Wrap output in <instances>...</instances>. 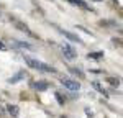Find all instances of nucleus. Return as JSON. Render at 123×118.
I'll return each instance as SVG.
<instances>
[{"mask_svg": "<svg viewBox=\"0 0 123 118\" xmlns=\"http://www.w3.org/2000/svg\"><path fill=\"white\" fill-rule=\"evenodd\" d=\"M23 59H25V62H26L31 69H38V71H44V72H51V74L56 72L54 67L48 66V64L41 62V61H38V59H33V58H30V56H23Z\"/></svg>", "mask_w": 123, "mask_h": 118, "instance_id": "obj_1", "label": "nucleus"}, {"mask_svg": "<svg viewBox=\"0 0 123 118\" xmlns=\"http://www.w3.org/2000/svg\"><path fill=\"white\" fill-rule=\"evenodd\" d=\"M61 84H62L67 90H71V92H77V90L80 88V84H79L77 80H72V79H61Z\"/></svg>", "mask_w": 123, "mask_h": 118, "instance_id": "obj_2", "label": "nucleus"}, {"mask_svg": "<svg viewBox=\"0 0 123 118\" xmlns=\"http://www.w3.org/2000/svg\"><path fill=\"white\" fill-rule=\"evenodd\" d=\"M62 53H64V56H66L67 59H76L77 58V53H76V49L74 48H71L69 44H62Z\"/></svg>", "mask_w": 123, "mask_h": 118, "instance_id": "obj_3", "label": "nucleus"}, {"mask_svg": "<svg viewBox=\"0 0 123 118\" xmlns=\"http://www.w3.org/2000/svg\"><path fill=\"white\" fill-rule=\"evenodd\" d=\"M64 36H66L67 39H71V41H76V43H82V39L79 38L77 35H74V33H71V31H67V30H59Z\"/></svg>", "mask_w": 123, "mask_h": 118, "instance_id": "obj_4", "label": "nucleus"}, {"mask_svg": "<svg viewBox=\"0 0 123 118\" xmlns=\"http://www.w3.org/2000/svg\"><path fill=\"white\" fill-rule=\"evenodd\" d=\"M12 44H13V46H17V48H21V49H30V51H33V46H31L30 43H25V41H13Z\"/></svg>", "mask_w": 123, "mask_h": 118, "instance_id": "obj_5", "label": "nucleus"}, {"mask_svg": "<svg viewBox=\"0 0 123 118\" xmlns=\"http://www.w3.org/2000/svg\"><path fill=\"white\" fill-rule=\"evenodd\" d=\"M7 112L10 113V117H12V118H15V117H18V115H20V108L17 107V105H8V107H7Z\"/></svg>", "mask_w": 123, "mask_h": 118, "instance_id": "obj_6", "label": "nucleus"}, {"mask_svg": "<svg viewBox=\"0 0 123 118\" xmlns=\"http://www.w3.org/2000/svg\"><path fill=\"white\" fill-rule=\"evenodd\" d=\"M48 87H49V84H48V82H44V80H38V82H35V88H36V90H39V92L48 90Z\"/></svg>", "mask_w": 123, "mask_h": 118, "instance_id": "obj_7", "label": "nucleus"}, {"mask_svg": "<svg viewBox=\"0 0 123 118\" xmlns=\"http://www.w3.org/2000/svg\"><path fill=\"white\" fill-rule=\"evenodd\" d=\"M15 26H17L18 30H21V31H25V33H26V35H30V36H35V35H33V33L28 30V26H26V25H23V23H20V21H15Z\"/></svg>", "mask_w": 123, "mask_h": 118, "instance_id": "obj_8", "label": "nucleus"}, {"mask_svg": "<svg viewBox=\"0 0 123 118\" xmlns=\"http://www.w3.org/2000/svg\"><path fill=\"white\" fill-rule=\"evenodd\" d=\"M71 3H74V5H77V7H80V8H84V10H90L89 8V5L85 3L84 0H69Z\"/></svg>", "mask_w": 123, "mask_h": 118, "instance_id": "obj_9", "label": "nucleus"}, {"mask_svg": "<svg viewBox=\"0 0 123 118\" xmlns=\"http://www.w3.org/2000/svg\"><path fill=\"white\" fill-rule=\"evenodd\" d=\"M92 87H94L95 90H97V92H100V94H104L105 97H108V94H107V92L104 90V87H102V85H100L98 82H92Z\"/></svg>", "mask_w": 123, "mask_h": 118, "instance_id": "obj_10", "label": "nucleus"}, {"mask_svg": "<svg viewBox=\"0 0 123 118\" xmlns=\"http://www.w3.org/2000/svg\"><path fill=\"white\" fill-rule=\"evenodd\" d=\"M23 76H25V74H23V72H18V74H17V76H13V77L10 79L8 82H10V84H17V82H18V80H21V79H23Z\"/></svg>", "mask_w": 123, "mask_h": 118, "instance_id": "obj_11", "label": "nucleus"}, {"mask_svg": "<svg viewBox=\"0 0 123 118\" xmlns=\"http://www.w3.org/2000/svg\"><path fill=\"white\" fill-rule=\"evenodd\" d=\"M102 56H104V53H102V51H100V53H89V54H87V58L90 59H100L102 58Z\"/></svg>", "mask_w": 123, "mask_h": 118, "instance_id": "obj_12", "label": "nucleus"}, {"mask_svg": "<svg viewBox=\"0 0 123 118\" xmlns=\"http://www.w3.org/2000/svg\"><path fill=\"white\" fill-rule=\"evenodd\" d=\"M54 95H56V100H57V102H59V105H64V98L61 97V94H57V92H56Z\"/></svg>", "mask_w": 123, "mask_h": 118, "instance_id": "obj_13", "label": "nucleus"}, {"mask_svg": "<svg viewBox=\"0 0 123 118\" xmlns=\"http://www.w3.org/2000/svg\"><path fill=\"white\" fill-rule=\"evenodd\" d=\"M71 72H72V74H77L79 77H84V72H82V71H79V69H71Z\"/></svg>", "mask_w": 123, "mask_h": 118, "instance_id": "obj_14", "label": "nucleus"}, {"mask_svg": "<svg viewBox=\"0 0 123 118\" xmlns=\"http://www.w3.org/2000/svg\"><path fill=\"white\" fill-rule=\"evenodd\" d=\"M108 80H110V84H112V85H117V87H118V84H120V80H118V79H117V80H115V79H108Z\"/></svg>", "mask_w": 123, "mask_h": 118, "instance_id": "obj_15", "label": "nucleus"}, {"mask_svg": "<svg viewBox=\"0 0 123 118\" xmlns=\"http://www.w3.org/2000/svg\"><path fill=\"white\" fill-rule=\"evenodd\" d=\"M0 51H7V44L3 41H0Z\"/></svg>", "mask_w": 123, "mask_h": 118, "instance_id": "obj_16", "label": "nucleus"}, {"mask_svg": "<svg viewBox=\"0 0 123 118\" xmlns=\"http://www.w3.org/2000/svg\"><path fill=\"white\" fill-rule=\"evenodd\" d=\"M94 2H102V0H94Z\"/></svg>", "mask_w": 123, "mask_h": 118, "instance_id": "obj_17", "label": "nucleus"}]
</instances>
